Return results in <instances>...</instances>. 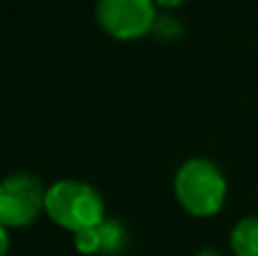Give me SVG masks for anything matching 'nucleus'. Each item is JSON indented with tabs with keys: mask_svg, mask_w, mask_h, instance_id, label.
Returning a JSON list of instances; mask_svg holds the SVG:
<instances>
[{
	"mask_svg": "<svg viewBox=\"0 0 258 256\" xmlns=\"http://www.w3.org/2000/svg\"><path fill=\"white\" fill-rule=\"evenodd\" d=\"M192 256H222V254H218L215 249H200V252H195Z\"/></svg>",
	"mask_w": 258,
	"mask_h": 256,
	"instance_id": "9b49d317",
	"label": "nucleus"
},
{
	"mask_svg": "<svg viewBox=\"0 0 258 256\" xmlns=\"http://www.w3.org/2000/svg\"><path fill=\"white\" fill-rule=\"evenodd\" d=\"M231 249L236 256H258V216H247L231 229Z\"/></svg>",
	"mask_w": 258,
	"mask_h": 256,
	"instance_id": "39448f33",
	"label": "nucleus"
},
{
	"mask_svg": "<svg viewBox=\"0 0 258 256\" xmlns=\"http://www.w3.org/2000/svg\"><path fill=\"white\" fill-rule=\"evenodd\" d=\"M45 193L39 177L30 172H12L0 186V227H27L45 211Z\"/></svg>",
	"mask_w": 258,
	"mask_h": 256,
	"instance_id": "7ed1b4c3",
	"label": "nucleus"
},
{
	"mask_svg": "<svg viewBox=\"0 0 258 256\" xmlns=\"http://www.w3.org/2000/svg\"><path fill=\"white\" fill-rule=\"evenodd\" d=\"M152 34L161 41H174L183 34V25L174 16H170V14H165V16H156L154 27H152Z\"/></svg>",
	"mask_w": 258,
	"mask_h": 256,
	"instance_id": "6e6552de",
	"label": "nucleus"
},
{
	"mask_svg": "<svg viewBox=\"0 0 258 256\" xmlns=\"http://www.w3.org/2000/svg\"><path fill=\"white\" fill-rule=\"evenodd\" d=\"M224 172L211 159H188L174 175V198L186 213L195 218H211L227 200Z\"/></svg>",
	"mask_w": 258,
	"mask_h": 256,
	"instance_id": "f257e3e1",
	"label": "nucleus"
},
{
	"mask_svg": "<svg viewBox=\"0 0 258 256\" xmlns=\"http://www.w3.org/2000/svg\"><path fill=\"white\" fill-rule=\"evenodd\" d=\"M159 7H165V9H174V7H179V5H183L186 0H154Z\"/></svg>",
	"mask_w": 258,
	"mask_h": 256,
	"instance_id": "9d476101",
	"label": "nucleus"
},
{
	"mask_svg": "<svg viewBox=\"0 0 258 256\" xmlns=\"http://www.w3.org/2000/svg\"><path fill=\"white\" fill-rule=\"evenodd\" d=\"M75 249L84 256H91V254H98L102 252V240H100V229L98 227H89V229H82V231H75Z\"/></svg>",
	"mask_w": 258,
	"mask_h": 256,
	"instance_id": "0eeeda50",
	"label": "nucleus"
},
{
	"mask_svg": "<svg viewBox=\"0 0 258 256\" xmlns=\"http://www.w3.org/2000/svg\"><path fill=\"white\" fill-rule=\"evenodd\" d=\"M0 243H3L0 256H7L9 254V231H7V227H0Z\"/></svg>",
	"mask_w": 258,
	"mask_h": 256,
	"instance_id": "1a4fd4ad",
	"label": "nucleus"
},
{
	"mask_svg": "<svg viewBox=\"0 0 258 256\" xmlns=\"http://www.w3.org/2000/svg\"><path fill=\"white\" fill-rule=\"evenodd\" d=\"M45 213L54 225L68 231L98 227L107 220L104 200L91 184L80 179H59L45 193Z\"/></svg>",
	"mask_w": 258,
	"mask_h": 256,
	"instance_id": "f03ea898",
	"label": "nucleus"
},
{
	"mask_svg": "<svg viewBox=\"0 0 258 256\" xmlns=\"http://www.w3.org/2000/svg\"><path fill=\"white\" fill-rule=\"evenodd\" d=\"M95 18L116 41H136L152 32L156 7L154 0H98Z\"/></svg>",
	"mask_w": 258,
	"mask_h": 256,
	"instance_id": "20e7f679",
	"label": "nucleus"
},
{
	"mask_svg": "<svg viewBox=\"0 0 258 256\" xmlns=\"http://www.w3.org/2000/svg\"><path fill=\"white\" fill-rule=\"evenodd\" d=\"M100 229V240H102V254L113 256L120 254L127 245V231L122 227V222L113 220V218H107L102 225H98Z\"/></svg>",
	"mask_w": 258,
	"mask_h": 256,
	"instance_id": "423d86ee",
	"label": "nucleus"
}]
</instances>
